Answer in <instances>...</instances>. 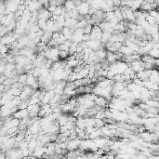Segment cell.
Instances as JSON below:
<instances>
[{
    "label": "cell",
    "instance_id": "1",
    "mask_svg": "<svg viewBox=\"0 0 159 159\" xmlns=\"http://www.w3.org/2000/svg\"><path fill=\"white\" fill-rule=\"evenodd\" d=\"M6 6H7V10H8V13H15V12L19 10V5L20 3L17 1V0H7L5 1Z\"/></svg>",
    "mask_w": 159,
    "mask_h": 159
},
{
    "label": "cell",
    "instance_id": "2",
    "mask_svg": "<svg viewBox=\"0 0 159 159\" xmlns=\"http://www.w3.org/2000/svg\"><path fill=\"white\" fill-rule=\"evenodd\" d=\"M130 65L132 67V69L134 70V72L136 73H140L141 71L145 70V62H143L141 60H138V61L133 62L132 63H130Z\"/></svg>",
    "mask_w": 159,
    "mask_h": 159
},
{
    "label": "cell",
    "instance_id": "3",
    "mask_svg": "<svg viewBox=\"0 0 159 159\" xmlns=\"http://www.w3.org/2000/svg\"><path fill=\"white\" fill-rule=\"evenodd\" d=\"M76 10H78L80 15H83V16L88 15V12L90 10V5L88 2H82L78 7H76Z\"/></svg>",
    "mask_w": 159,
    "mask_h": 159
},
{
    "label": "cell",
    "instance_id": "4",
    "mask_svg": "<svg viewBox=\"0 0 159 159\" xmlns=\"http://www.w3.org/2000/svg\"><path fill=\"white\" fill-rule=\"evenodd\" d=\"M51 16H52V13H51L48 8H42L40 10H38V19L49 21L51 18Z\"/></svg>",
    "mask_w": 159,
    "mask_h": 159
},
{
    "label": "cell",
    "instance_id": "5",
    "mask_svg": "<svg viewBox=\"0 0 159 159\" xmlns=\"http://www.w3.org/2000/svg\"><path fill=\"white\" fill-rule=\"evenodd\" d=\"M46 150H47L46 146L38 144L36 147V149L34 150L33 156L35 157H43V156L46 154Z\"/></svg>",
    "mask_w": 159,
    "mask_h": 159
},
{
    "label": "cell",
    "instance_id": "6",
    "mask_svg": "<svg viewBox=\"0 0 159 159\" xmlns=\"http://www.w3.org/2000/svg\"><path fill=\"white\" fill-rule=\"evenodd\" d=\"M55 91H54V89L53 90H49V91H47L45 93V95L44 97L42 98V100H41V104H47V103H49L50 101L52 100V98L54 97L55 95Z\"/></svg>",
    "mask_w": 159,
    "mask_h": 159
},
{
    "label": "cell",
    "instance_id": "7",
    "mask_svg": "<svg viewBox=\"0 0 159 159\" xmlns=\"http://www.w3.org/2000/svg\"><path fill=\"white\" fill-rule=\"evenodd\" d=\"M28 115H29L28 109H19L18 111H16L15 113L13 114V117L20 119V120L23 119L25 117H27Z\"/></svg>",
    "mask_w": 159,
    "mask_h": 159
},
{
    "label": "cell",
    "instance_id": "8",
    "mask_svg": "<svg viewBox=\"0 0 159 159\" xmlns=\"http://www.w3.org/2000/svg\"><path fill=\"white\" fill-rule=\"evenodd\" d=\"M151 71L152 70H147L145 69L143 71H141L140 73H137L136 75L138 77L139 79L143 80V81H145V80H148L149 77H150V75H151Z\"/></svg>",
    "mask_w": 159,
    "mask_h": 159
},
{
    "label": "cell",
    "instance_id": "9",
    "mask_svg": "<svg viewBox=\"0 0 159 159\" xmlns=\"http://www.w3.org/2000/svg\"><path fill=\"white\" fill-rule=\"evenodd\" d=\"M77 21L76 19L74 18H69V19H66L65 21V26L66 27H69L70 29H72L73 31H75V29H77ZM64 26V27H65Z\"/></svg>",
    "mask_w": 159,
    "mask_h": 159
},
{
    "label": "cell",
    "instance_id": "10",
    "mask_svg": "<svg viewBox=\"0 0 159 159\" xmlns=\"http://www.w3.org/2000/svg\"><path fill=\"white\" fill-rule=\"evenodd\" d=\"M107 56V51L103 49H99L96 51V62H101V61L106 59Z\"/></svg>",
    "mask_w": 159,
    "mask_h": 159
},
{
    "label": "cell",
    "instance_id": "11",
    "mask_svg": "<svg viewBox=\"0 0 159 159\" xmlns=\"http://www.w3.org/2000/svg\"><path fill=\"white\" fill-rule=\"evenodd\" d=\"M95 103L97 105H100L101 107H106L109 104V101L106 98L102 97V96H97L95 99Z\"/></svg>",
    "mask_w": 159,
    "mask_h": 159
},
{
    "label": "cell",
    "instance_id": "12",
    "mask_svg": "<svg viewBox=\"0 0 159 159\" xmlns=\"http://www.w3.org/2000/svg\"><path fill=\"white\" fill-rule=\"evenodd\" d=\"M68 119H69V114H66L65 113H62L60 117L58 118L57 122L60 126H65L68 122Z\"/></svg>",
    "mask_w": 159,
    "mask_h": 159
},
{
    "label": "cell",
    "instance_id": "13",
    "mask_svg": "<svg viewBox=\"0 0 159 159\" xmlns=\"http://www.w3.org/2000/svg\"><path fill=\"white\" fill-rule=\"evenodd\" d=\"M119 52H121L125 56H127V55H131L133 53H136L134 50H133L132 49H130V47L127 46V45H123L121 47V49H120Z\"/></svg>",
    "mask_w": 159,
    "mask_h": 159
},
{
    "label": "cell",
    "instance_id": "14",
    "mask_svg": "<svg viewBox=\"0 0 159 159\" xmlns=\"http://www.w3.org/2000/svg\"><path fill=\"white\" fill-rule=\"evenodd\" d=\"M75 125H76V127L81 128V130H86V120L85 117H78L76 118V121H75Z\"/></svg>",
    "mask_w": 159,
    "mask_h": 159
},
{
    "label": "cell",
    "instance_id": "15",
    "mask_svg": "<svg viewBox=\"0 0 159 159\" xmlns=\"http://www.w3.org/2000/svg\"><path fill=\"white\" fill-rule=\"evenodd\" d=\"M63 6L65 7L67 11H73V10H76V6L74 2V0H66L65 3L63 4Z\"/></svg>",
    "mask_w": 159,
    "mask_h": 159
},
{
    "label": "cell",
    "instance_id": "16",
    "mask_svg": "<svg viewBox=\"0 0 159 159\" xmlns=\"http://www.w3.org/2000/svg\"><path fill=\"white\" fill-rule=\"evenodd\" d=\"M62 34L65 36L68 40H71L73 37V34H74V31L72 29H70L69 27H63V29L62 30Z\"/></svg>",
    "mask_w": 159,
    "mask_h": 159
},
{
    "label": "cell",
    "instance_id": "17",
    "mask_svg": "<svg viewBox=\"0 0 159 159\" xmlns=\"http://www.w3.org/2000/svg\"><path fill=\"white\" fill-rule=\"evenodd\" d=\"M106 59L111 64L114 63L115 62H117V52H112V51H107V56Z\"/></svg>",
    "mask_w": 159,
    "mask_h": 159
},
{
    "label": "cell",
    "instance_id": "18",
    "mask_svg": "<svg viewBox=\"0 0 159 159\" xmlns=\"http://www.w3.org/2000/svg\"><path fill=\"white\" fill-rule=\"evenodd\" d=\"M38 81V79H36V77L32 75V74H28V76H27V81H26V85L27 86H30V87H33L34 85H35L36 82Z\"/></svg>",
    "mask_w": 159,
    "mask_h": 159
},
{
    "label": "cell",
    "instance_id": "19",
    "mask_svg": "<svg viewBox=\"0 0 159 159\" xmlns=\"http://www.w3.org/2000/svg\"><path fill=\"white\" fill-rule=\"evenodd\" d=\"M37 25L39 26V28L41 30H44V31H47V28H48V21L43 20V19H38L37 21Z\"/></svg>",
    "mask_w": 159,
    "mask_h": 159
},
{
    "label": "cell",
    "instance_id": "20",
    "mask_svg": "<svg viewBox=\"0 0 159 159\" xmlns=\"http://www.w3.org/2000/svg\"><path fill=\"white\" fill-rule=\"evenodd\" d=\"M143 2V0H133L132 7L130 8H132L133 10H139L141 7Z\"/></svg>",
    "mask_w": 159,
    "mask_h": 159
},
{
    "label": "cell",
    "instance_id": "21",
    "mask_svg": "<svg viewBox=\"0 0 159 159\" xmlns=\"http://www.w3.org/2000/svg\"><path fill=\"white\" fill-rule=\"evenodd\" d=\"M96 118V117H95ZM105 120L104 119H100V118H96L95 120V127L97 128H101L102 127H104L105 126Z\"/></svg>",
    "mask_w": 159,
    "mask_h": 159
},
{
    "label": "cell",
    "instance_id": "22",
    "mask_svg": "<svg viewBox=\"0 0 159 159\" xmlns=\"http://www.w3.org/2000/svg\"><path fill=\"white\" fill-rule=\"evenodd\" d=\"M77 47H78V43L73 42V44L71 45L70 49H69V53L70 55H74L77 52Z\"/></svg>",
    "mask_w": 159,
    "mask_h": 159
},
{
    "label": "cell",
    "instance_id": "23",
    "mask_svg": "<svg viewBox=\"0 0 159 159\" xmlns=\"http://www.w3.org/2000/svg\"><path fill=\"white\" fill-rule=\"evenodd\" d=\"M27 76H28V74H21L19 75V79H18V82L19 83H21V84H24L26 85V81H27Z\"/></svg>",
    "mask_w": 159,
    "mask_h": 159
},
{
    "label": "cell",
    "instance_id": "24",
    "mask_svg": "<svg viewBox=\"0 0 159 159\" xmlns=\"http://www.w3.org/2000/svg\"><path fill=\"white\" fill-rule=\"evenodd\" d=\"M88 23V21H87V19H83L81 21H77V28H84L86 25Z\"/></svg>",
    "mask_w": 159,
    "mask_h": 159
},
{
    "label": "cell",
    "instance_id": "25",
    "mask_svg": "<svg viewBox=\"0 0 159 159\" xmlns=\"http://www.w3.org/2000/svg\"><path fill=\"white\" fill-rule=\"evenodd\" d=\"M69 51H66V50H61L60 51V59L62 60H65L67 59L68 57H69Z\"/></svg>",
    "mask_w": 159,
    "mask_h": 159
},
{
    "label": "cell",
    "instance_id": "26",
    "mask_svg": "<svg viewBox=\"0 0 159 159\" xmlns=\"http://www.w3.org/2000/svg\"><path fill=\"white\" fill-rule=\"evenodd\" d=\"M146 21H147L150 24H156V23H156V19L154 18V17H153V16L150 15L149 12H148V15L146 16Z\"/></svg>",
    "mask_w": 159,
    "mask_h": 159
},
{
    "label": "cell",
    "instance_id": "27",
    "mask_svg": "<svg viewBox=\"0 0 159 159\" xmlns=\"http://www.w3.org/2000/svg\"><path fill=\"white\" fill-rule=\"evenodd\" d=\"M92 29H93V25L90 24V23H88L86 26L83 28L84 30V33L85 34H88V35H90V33L92 32Z\"/></svg>",
    "mask_w": 159,
    "mask_h": 159
},
{
    "label": "cell",
    "instance_id": "28",
    "mask_svg": "<svg viewBox=\"0 0 159 159\" xmlns=\"http://www.w3.org/2000/svg\"><path fill=\"white\" fill-rule=\"evenodd\" d=\"M58 6H56V5H49V8H48V10L51 12V13H53V12L55 11V10L57 8Z\"/></svg>",
    "mask_w": 159,
    "mask_h": 159
},
{
    "label": "cell",
    "instance_id": "29",
    "mask_svg": "<svg viewBox=\"0 0 159 159\" xmlns=\"http://www.w3.org/2000/svg\"><path fill=\"white\" fill-rule=\"evenodd\" d=\"M114 7H121V0H112Z\"/></svg>",
    "mask_w": 159,
    "mask_h": 159
},
{
    "label": "cell",
    "instance_id": "30",
    "mask_svg": "<svg viewBox=\"0 0 159 159\" xmlns=\"http://www.w3.org/2000/svg\"><path fill=\"white\" fill-rule=\"evenodd\" d=\"M156 23H157V24H159V14L156 17Z\"/></svg>",
    "mask_w": 159,
    "mask_h": 159
},
{
    "label": "cell",
    "instance_id": "31",
    "mask_svg": "<svg viewBox=\"0 0 159 159\" xmlns=\"http://www.w3.org/2000/svg\"><path fill=\"white\" fill-rule=\"evenodd\" d=\"M36 1H40V0H36Z\"/></svg>",
    "mask_w": 159,
    "mask_h": 159
}]
</instances>
